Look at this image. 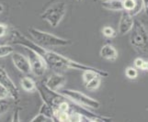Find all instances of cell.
<instances>
[{
	"mask_svg": "<svg viewBox=\"0 0 148 122\" xmlns=\"http://www.w3.org/2000/svg\"><path fill=\"white\" fill-rule=\"evenodd\" d=\"M100 56L108 61H116L118 58V52L115 49L114 46H112L110 44H106L100 50Z\"/></svg>",
	"mask_w": 148,
	"mask_h": 122,
	"instance_id": "8fae6325",
	"label": "cell"
},
{
	"mask_svg": "<svg viewBox=\"0 0 148 122\" xmlns=\"http://www.w3.org/2000/svg\"><path fill=\"white\" fill-rule=\"evenodd\" d=\"M122 6L123 10L131 12L136 6V0H122Z\"/></svg>",
	"mask_w": 148,
	"mask_h": 122,
	"instance_id": "d6986e66",
	"label": "cell"
},
{
	"mask_svg": "<svg viewBox=\"0 0 148 122\" xmlns=\"http://www.w3.org/2000/svg\"><path fill=\"white\" fill-rule=\"evenodd\" d=\"M144 63H145V61L143 60L142 58H136L134 60V66L137 69H141L142 70V67H143V65H144Z\"/></svg>",
	"mask_w": 148,
	"mask_h": 122,
	"instance_id": "cb8c5ba5",
	"label": "cell"
},
{
	"mask_svg": "<svg viewBox=\"0 0 148 122\" xmlns=\"http://www.w3.org/2000/svg\"><path fill=\"white\" fill-rule=\"evenodd\" d=\"M130 43L136 52L148 54V31L140 20L135 19L131 29Z\"/></svg>",
	"mask_w": 148,
	"mask_h": 122,
	"instance_id": "7a4b0ae2",
	"label": "cell"
},
{
	"mask_svg": "<svg viewBox=\"0 0 148 122\" xmlns=\"http://www.w3.org/2000/svg\"><path fill=\"white\" fill-rule=\"evenodd\" d=\"M99 74L93 70H86L83 71V74H82V79H83V83L86 85V83H88L90 80H92L95 76H97Z\"/></svg>",
	"mask_w": 148,
	"mask_h": 122,
	"instance_id": "2e32d148",
	"label": "cell"
},
{
	"mask_svg": "<svg viewBox=\"0 0 148 122\" xmlns=\"http://www.w3.org/2000/svg\"><path fill=\"white\" fill-rule=\"evenodd\" d=\"M102 7L111 11H121L123 10L122 0H102Z\"/></svg>",
	"mask_w": 148,
	"mask_h": 122,
	"instance_id": "7c38bea8",
	"label": "cell"
},
{
	"mask_svg": "<svg viewBox=\"0 0 148 122\" xmlns=\"http://www.w3.org/2000/svg\"><path fill=\"white\" fill-rule=\"evenodd\" d=\"M12 62L19 72L22 74H29L32 73V68H30V63L29 58L25 55L19 53V52H13L12 53Z\"/></svg>",
	"mask_w": 148,
	"mask_h": 122,
	"instance_id": "ba28073f",
	"label": "cell"
},
{
	"mask_svg": "<svg viewBox=\"0 0 148 122\" xmlns=\"http://www.w3.org/2000/svg\"><path fill=\"white\" fill-rule=\"evenodd\" d=\"M4 6H3V5L2 4H0V13H2L3 11H4Z\"/></svg>",
	"mask_w": 148,
	"mask_h": 122,
	"instance_id": "83f0119b",
	"label": "cell"
},
{
	"mask_svg": "<svg viewBox=\"0 0 148 122\" xmlns=\"http://www.w3.org/2000/svg\"><path fill=\"white\" fill-rule=\"evenodd\" d=\"M102 33H103V35L106 37V38H114L116 36V31H115V29L113 28H111V27H109V26H107V27H104L103 29H102Z\"/></svg>",
	"mask_w": 148,
	"mask_h": 122,
	"instance_id": "ffe728a7",
	"label": "cell"
},
{
	"mask_svg": "<svg viewBox=\"0 0 148 122\" xmlns=\"http://www.w3.org/2000/svg\"><path fill=\"white\" fill-rule=\"evenodd\" d=\"M20 85L21 87L29 93H32L35 92L37 90V84L34 82L33 79L28 76H25L21 80H20Z\"/></svg>",
	"mask_w": 148,
	"mask_h": 122,
	"instance_id": "4fadbf2b",
	"label": "cell"
},
{
	"mask_svg": "<svg viewBox=\"0 0 148 122\" xmlns=\"http://www.w3.org/2000/svg\"><path fill=\"white\" fill-rule=\"evenodd\" d=\"M101 77H102V76L99 75V74L95 76L92 80H90L88 83H86L85 85L86 88L88 90H90V91L98 89L99 87V85H100V83H101Z\"/></svg>",
	"mask_w": 148,
	"mask_h": 122,
	"instance_id": "9a60e30c",
	"label": "cell"
},
{
	"mask_svg": "<svg viewBox=\"0 0 148 122\" xmlns=\"http://www.w3.org/2000/svg\"><path fill=\"white\" fill-rule=\"evenodd\" d=\"M10 108V102L7 98H0V116L8 112Z\"/></svg>",
	"mask_w": 148,
	"mask_h": 122,
	"instance_id": "ac0fdd59",
	"label": "cell"
},
{
	"mask_svg": "<svg viewBox=\"0 0 148 122\" xmlns=\"http://www.w3.org/2000/svg\"><path fill=\"white\" fill-rule=\"evenodd\" d=\"M77 1H81V0H77Z\"/></svg>",
	"mask_w": 148,
	"mask_h": 122,
	"instance_id": "f1b7e54d",
	"label": "cell"
},
{
	"mask_svg": "<svg viewBox=\"0 0 148 122\" xmlns=\"http://www.w3.org/2000/svg\"><path fill=\"white\" fill-rule=\"evenodd\" d=\"M29 52V61L30 63V68H32V72L36 76H42L44 75L45 72L47 70V64L45 63L43 58L40 56V54L35 52L34 50L25 48Z\"/></svg>",
	"mask_w": 148,
	"mask_h": 122,
	"instance_id": "8992f818",
	"label": "cell"
},
{
	"mask_svg": "<svg viewBox=\"0 0 148 122\" xmlns=\"http://www.w3.org/2000/svg\"><path fill=\"white\" fill-rule=\"evenodd\" d=\"M8 96L9 95H8V93L7 92V90L0 85V98H7Z\"/></svg>",
	"mask_w": 148,
	"mask_h": 122,
	"instance_id": "d4e9b609",
	"label": "cell"
},
{
	"mask_svg": "<svg viewBox=\"0 0 148 122\" xmlns=\"http://www.w3.org/2000/svg\"><path fill=\"white\" fill-rule=\"evenodd\" d=\"M14 52V48L10 45L3 44L0 45V58L8 56V55L12 54Z\"/></svg>",
	"mask_w": 148,
	"mask_h": 122,
	"instance_id": "e0dca14e",
	"label": "cell"
},
{
	"mask_svg": "<svg viewBox=\"0 0 148 122\" xmlns=\"http://www.w3.org/2000/svg\"><path fill=\"white\" fill-rule=\"evenodd\" d=\"M8 32V26L6 24L0 23V38L4 37Z\"/></svg>",
	"mask_w": 148,
	"mask_h": 122,
	"instance_id": "603a6c76",
	"label": "cell"
},
{
	"mask_svg": "<svg viewBox=\"0 0 148 122\" xmlns=\"http://www.w3.org/2000/svg\"><path fill=\"white\" fill-rule=\"evenodd\" d=\"M0 85L7 90L8 95L12 99L18 100L19 98V92L17 85L14 84L7 71L1 66H0Z\"/></svg>",
	"mask_w": 148,
	"mask_h": 122,
	"instance_id": "52a82bcc",
	"label": "cell"
},
{
	"mask_svg": "<svg viewBox=\"0 0 148 122\" xmlns=\"http://www.w3.org/2000/svg\"><path fill=\"white\" fill-rule=\"evenodd\" d=\"M29 32L32 35V37L34 39L35 42L43 47L67 46V45L72 44V42L70 40L60 38L58 36H55L53 34L42 31V30L35 28H29Z\"/></svg>",
	"mask_w": 148,
	"mask_h": 122,
	"instance_id": "3957f363",
	"label": "cell"
},
{
	"mask_svg": "<svg viewBox=\"0 0 148 122\" xmlns=\"http://www.w3.org/2000/svg\"><path fill=\"white\" fill-rule=\"evenodd\" d=\"M19 111H20L19 108L16 109V111H14L12 121H19Z\"/></svg>",
	"mask_w": 148,
	"mask_h": 122,
	"instance_id": "484cf974",
	"label": "cell"
},
{
	"mask_svg": "<svg viewBox=\"0 0 148 122\" xmlns=\"http://www.w3.org/2000/svg\"><path fill=\"white\" fill-rule=\"evenodd\" d=\"M65 77L64 75L58 73H54L53 74L50 75V77L45 82V85L53 91H59L65 85Z\"/></svg>",
	"mask_w": 148,
	"mask_h": 122,
	"instance_id": "30bf717a",
	"label": "cell"
},
{
	"mask_svg": "<svg viewBox=\"0 0 148 122\" xmlns=\"http://www.w3.org/2000/svg\"><path fill=\"white\" fill-rule=\"evenodd\" d=\"M46 120H50V119H47L46 117H44L43 115H42L40 113H39V114H37L36 116H35L34 118H32L30 121L34 122V121H46Z\"/></svg>",
	"mask_w": 148,
	"mask_h": 122,
	"instance_id": "7402d4cb",
	"label": "cell"
},
{
	"mask_svg": "<svg viewBox=\"0 0 148 122\" xmlns=\"http://www.w3.org/2000/svg\"><path fill=\"white\" fill-rule=\"evenodd\" d=\"M39 113H40L42 115H43L44 117H46L47 119H49L52 121H55V118H54V110L53 108L50 105L46 104L45 102H43V104L40 106V108L39 110Z\"/></svg>",
	"mask_w": 148,
	"mask_h": 122,
	"instance_id": "5bb4252c",
	"label": "cell"
},
{
	"mask_svg": "<svg viewBox=\"0 0 148 122\" xmlns=\"http://www.w3.org/2000/svg\"><path fill=\"white\" fill-rule=\"evenodd\" d=\"M66 12V5L64 2H57L53 4L45 11L40 15V18L55 28L60 24L61 20L64 18Z\"/></svg>",
	"mask_w": 148,
	"mask_h": 122,
	"instance_id": "5b68a950",
	"label": "cell"
},
{
	"mask_svg": "<svg viewBox=\"0 0 148 122\" xmlns=\"http://www.w3.org/2000/svg\"><path fill=\"white\" fill-rule=\"evenodd\" d=\"M125 74L129 79H135L138 75L137 73V70L134 67H128L125 70Z\"/></svg>",
	"mask_w": 148,
	"mask_h": 122,
	"instance_id": "44dd1931",
	"label": "cell"
},
{
	"mask_svg": "<svg viewBox=\"0 0 148 122\" xmlns=\"http://www.w3.org/2000/svg\"><path fill=\"white\" fill-rule=\"evenodd\" d=\"M12 42L16 45H19L25 48H28L34 50L35 52L40 54L43 58L45 63L47 64V67L54 71V73L61 74L62 72L68 69H75V70H93L96 71L102 77H107L109 75V73L103 70H99L98 68H95L93 66H88L82 64L78 62L71 60L70 58L64 56L54 50H49L43 46H40L35 42L30 40L29 38H27L25 35H23L21 32H19L17 29L12 30Z\"/></svg>",
	"mask_w": 148,
	"mask_h": 122,
	"instance_id": "6da1fadb",
	"label": "cell"
},
{
	"mask_svg": "<svg viewBox=\"0 0 148 122\" xmlns=\"http://www.w3.org/2000/svg\"><path fill=\"white\" fill-rule=\"evenodd\" d=\"M58 93L65 96L69 101L73 102L75 104H77L81 106H84L86 108L88 109H95L99 108L100 106V103L98 100H96L90 96L86 95L83 93L79 92V91L71 90V89H64L62 91H57Z\"/></svg>",
	"mask_w": 148,
	"mask_h": 122,
	"instance_id": "277c9868",
	"label": "cell"
},
{
	"mask_svg": "<svg viewBox=\"0 0 148 122\" xmlns=\"http://www.w3.org/2000/svg\"><path fill=\"white\" fill-rule=\"evenodd\" d=\"M134 19L132 18V15L128 11H125L124 10L121 14V17L119 22V33L121 35L129 33L132 26H134Z\"/></svg>",
	"mask_w": 148,
	"mask_h": 122,
	"instance_id": "9c48e42d",
	"label": "cell"
},
{
	"mask_svg": "<svg viewBox=\"0 0 148 122\" xmlns=\"http://www.w3.org/2000/svg\"><path fill=\"white\" fill-rule=\"evenodd\" d=\"M142 70L148 71V61H145L144 65H143V67H142Z\"/></svg>",
	"mask_w": 148,
	"mask_h": 122,
	"instance_id": "4316f807",
	"label": "cell"
}]
</instances>
